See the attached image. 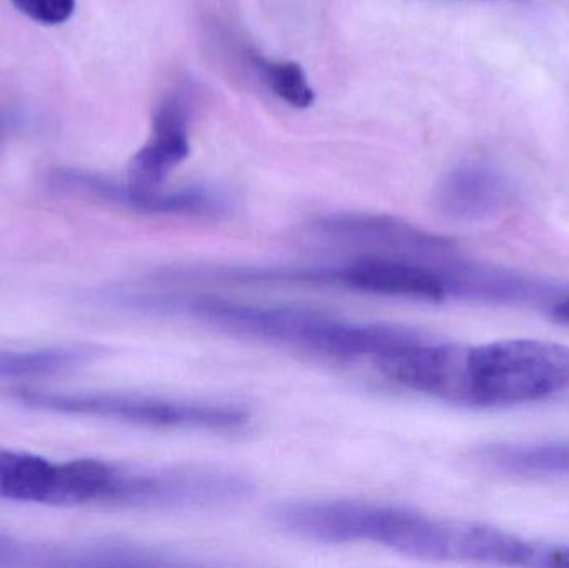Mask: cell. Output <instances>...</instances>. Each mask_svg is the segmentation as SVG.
<instances>
[{
    "instance_id": "13",
    "label": "cell",
    "mask_w": 569,
    "mask_h": 568,
    "mask_svg": "<svg viewBox=\"0 0 569 568\" xmlns=\"http://www.w3.org/2000/svg\"><path fill=\"white\" fill-rule=\"evenodd\" d=\"M23 16L46 23L57 26L66 22L76 9V0H10Z\"/></svg>"
},
{
    "instance_id": "1",
    "label": "cell",
    "mask_w": 569,
    "mask_h": 568,
    "mask_svg": "<svg viewBox=\"0 0 569 568\" xmlns=\"http://www.w3.org/2000/svg\"><path fill=\"white\" fill-rule=\"evenodd\" d=\"M100 300L149 316L180 317L233 336L276 343L337 360H370L423 336L390 323H365L295 307L257 306L210 296L152 292L142 287H113Z\"/></svg>"
},
{
    "instance_id": "5",
    "label": "cell",
    "mask_w": 569,
    "mask_h": 568,
    "mask_svg": "<svg viewBox=\"0 0 569 568\" xmlns=\"http://www.w3.org/2000/svg\"><path fill=\"white\" fill-rule=\"evenodd\" d=\"M122 466L79 459L52 462L0 447V500L42 506H116Z\"/></svg>"
},
{
    "instance_id": "10",
    "label": "cell",
    "mask_w": 569,
    "mask_h": 568,
    "mask_svg": "<svg viewBox=\"0 0 569 568\" xmlns=\"http://www.w3.org/2000/svg\"><path fill=\"white\" fill-rule=\"evenodd\" d=\"M99 356L96 346H60L47 349H0V379H37L59 376Z\"/></svg>"
},
{
    "instance_id": "14",
    "label": "cell",
    "mask_w": 569,
    "mask_h": 568,
    "mask_svg": "<svg viewBox=\"0 0 569 568\" xmlns=\"http://www.w3.org/2000/svg\"><path fill=\"white\" fill-rule=\"evenodd\" d=\"M533 567H569V546L538 544Z\"/></svg>"
},
{
    "instance_id": "4",
    "label": "cell",
    "mask_w": 569,
    "mask_h": 568,
    "mask_svg": "<svg viewBox=\"0 0 569 568\" xmlns=\"http://www.w3.org/2000/svg\"><path fill=\"white\" fill-rule=\"evenodd\" d=\"M20 406L150 429L233 432L249 423L242 407L132 393H60L36 389L10 392Z\"/></svg>"
},
{
    "instance_id": "2",
    "label": "cell",
    "mask_w": 569,
    "mask_h": 568,
    "mask_svg": "<svg viewBox=\"0 0 569 568\" xmlns=\"http://www.w3.org/2000/svg\"><path fill=\"white\" fill-rule=\"evenodd\" d=\"M270 522L287 536L308 542H371L420 560H457L460 536V524L357 500L279 504L270 510Z\"/></svg>"
},
{
    "instance_id": "8",
    "label": "cell",
    "mask_w": 569,
    "mask_h": 568,
    "mask_svg": "<svg viewBox=\"0 0 569 568\" xmlns=\"http://www.w3.org/2000/svg\"><path fill=\"white\" fill-rule=\"evenodd\" d=\"M507 202L503 180L488 167L468 163L451 170L437 192L438 210L457 222L491 219Z\"/></svg>"
},
{
    "instance_id": "6",
    "label": "cell",
    "mask_w": 569,
    "mask_h": 568,
    "mask_svg": "<svg viewBox=\"0 0 569 568\" xmlns=\"http://www.w3.org/2000/svg\"><path fill=\"white\" fill-rule=\"evenodd\" d=\"M310 232L325 242L357 250L360 256L397 257L430 262L455 256L451 240L390 216L331 213L315 219Z\"/></svg>"
},
{
    "instance_id": "15",
    "label": "cell",
    "mask_w": 569,
    "mask_h": 568,
    "mask_svg": "<svg viewBox=\"0 0 569 568\" xmlns=\"http://www.w3.org/2000/svg\"><path fill=\"white\" fill-rule=\"evenodd\" d=\"M551 317L561 326H569V296L561 297L553 303Z\"/></svg>"
},
{
    "instance_id": "16",
    "label": "cell",
    "mask_w": 569,
    "mask_h": 568,
    "mask_svg": "<svg viewBox=\"0 0 569 568\" xmlns=\"http://www.w3.org/2000/svg\"><path fill=\"white\" fill-rule=\"evenodd\" d=\"M86 568H87V540H86Z\"/></svg>"
},
{
    "instance_id": "11",
    "label": "cell",
    "mask_w": 569,
    "mask_h": 568,
    "mask_svg": "<svg viewBox=\"0 0 569 568\" xmlns=\"http://www.w3.org/2000/svg\"><path fill=\"white\" fill-rule=\"evenodd\" d=\"M76 542L39 544L0 534V568H76Z\"/></svg>"
},
{
    "instance_id": "7",
    "label": "cell",
    "mask_w": 569,
    "mask_h": 568,
    "mask_svg": "<svg viewBox=\"0 0 569 568\" xmlns=\"http://www.w3.org/2000/svg\"><path fill=\"white\" fill-rule=\"evenodd\" d=\"M192 107L193 90L187 86L177 87L160 103L153 117L152 137L130 163L132 189H160L167 176L189 157Z\"/></svg>"
},
{
    "instance_id": "12",
    "label": "cell",
    "mask_w": 569,
    "mask_h": 568,
    "mask_svg": "<svg viewBox=\"0 0 569 568\" xmlns=\"http://www.w3.org/2000/svg\"><path fill=\"white\" fill-rule=\"evenodd\" d=\"M252 60L253 66L262 73L267 86L284 102L290 103L295 109H308L313 106V89L298 63L263 59L259 53H253Z\"/></svg>"
},
{
    "instance_id": "9",
    "label": "cell",
    "mask_w": 569,
    "mask_h": 568,
    "mask_svg": "<svg viewBox=\"0 0 569 568\" xmlns=\"http://www.w3.org/2000/svg\"><path fill=\"white\" fill-rule=\"evenodd\" d=\"M481 460L513 476L569 477V440L497 444L481 452Z\"/></svg>"
},
{
    "instance_id": "3",
    "label": "cell",
    "mask_w": 569,
    "mask_h": 568,
    "mask_svg": "<svg viewBox=\"0 0 569 568\" xmlns=\"http://www.w3.org/2000/svg\"><path fill=\"white\" fill-rule=\"evenodd\" d=\"M569 387V346L507 339L463 346L457 403L510 407L538 402Z\"/></svg>"
}]
</instances>
